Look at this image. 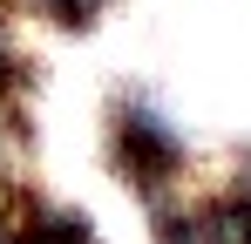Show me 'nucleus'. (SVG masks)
I'll use <instances>...</instances> for the list:
<instances>
[{
    "label": "nucleus",
    "mask_w": 251,
    "mask_h": 244,
    "mask_svg": "<svg viewBox=\"0 0 251 244\" xmlns=\"http://www.w3.org/2000/svg\"><path fill=\"white\" fill-rule=\"evenodd\" d=\"M109 156H116V170H123V183H136L150 203H170L176 183H183V143H176L170 122H156L150 109H116Z\"/></svg>",
    "instance_id": "f257e3e1"
},
{
    "label": "nucleus",
    "mask_w": 251,
    "mask_h": 244,
    "mask_svg": "<svg viewBox=\"0 0 251 244\" xmlns=\"http://www.w3.org/2000/svg\"><path fill=\"white\" fill-rule=\"evenodd\" d=\"M34 7H41L48 21H61V27H88V21H95L109 0H34Z\"/></svg>",
    "instance_id": "f03ea898"
}]
</instances>
